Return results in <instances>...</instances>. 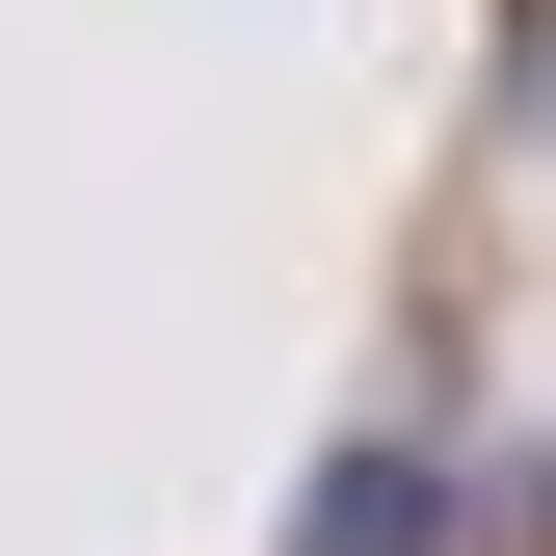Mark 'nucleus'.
Wrapping results in <instances>:
<instances>
[{
    "mask_svg": "<svg viewBox=\"0 0 556 556\" xmlns=\"http://www.w3.org/2000/svg\"><path fill=\"white\" fill-rule=\"evenodd\" d=\"M292 556H425V451H344L318 504H292Z\"/></svg>",
    "mask_w": 556,
    "mask_h": 556,
    "instance_id": "nucleus-1",
    "label": "nucleus"
}]
</instances>
